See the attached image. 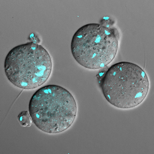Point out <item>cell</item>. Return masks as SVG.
<instances>
[{"instance_id": "3957f363", "label": "cell", "mask_w": 154, "mask_h": 154, "mask_svg": "<svg viewBox=\"0 0 154 154\" xmlns=\"http://www.w3.org/2000/svg\"><path fill=\"white\" fill-rule=\"evenodd\" d=\"M4 69L8 79L19 88H37L47 81L52 69L51 59L42 45L33 42L12 48L5 59Z\"/></svg>"}, {"instance_id": "277c9868", "label": "cell", "mask_w": 154, "mask_h": 154, "mask_svg": "<svg viewBox=\"0 0 154 154\" xmlns=\"http://www.w3.org/2000/svg\"><path fill=\"white\" fill-rule=\"evenodd\" d=\"M119 38V32L116 28L97 23L85 25L73 35L71 53L76 62L84 67L101 69L115 57Z\"/></svg>"}, {"instance_id": "7a4b0ae2", "label": "cell", "mask_w": 154, "mask_h": 154, "mask_svg": "<svg viewBox=\"0 0 154 154\" xmlns=\"http://www.w3.org/2000/svg\"><path fill=\"white\" fill-rule=\"evenodd\" d=\"M100 86L104 96L111 105L129 109L144 101L149 90V82L142 68L132 63L123 62L107 69Z\"/></svg>"}, {"instance_id": "6da1fadb", "label": "cell", "mask_w": 154, "mask_h": 154, "mask_svg": "<svg viewBox=\"0 0 154 154\" xmlns=\"http://www.w3.org/2000/svg\"><path fill=\"white\" fill-rule=\"evenodd\" d=\"M29 110L35 126L49 134L65 131L74 122L77 113L75 98L60 86H45L36 91L30 100Z\"/></svg>"}, {"instance_id": "5b68a950", "label": "cell", "mask_w": 154, "mask_h": 154, "mask_svg": "<svg viewBox=\"0 0 154 154\" xmlns=\"http://www.w3.org/2000/svg\"><path fill=\"white\" fill-rule=\"evenodd\" d=\"M18 119L21 126L30 127L32 125V120L30 113L28 111L21 112L18 116Z\"/></svg>"}]
</instances>
